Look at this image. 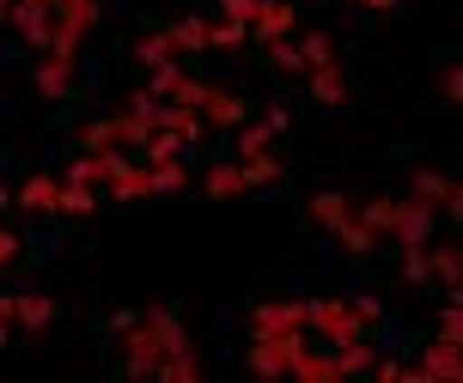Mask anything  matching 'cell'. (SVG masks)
Instances as JSON below:
<instances>
[{
    "mask_svg": "<svg viewBox=\"0 0 463 383\" xmlns=\"http://www.w3.org/2000/svg\"><path fill=\"white\" fill-rule=\"evenodd\" d=\"M122 335H128V360H122V371H135V378H153V365H159L165 353L189 347V341H184V322H177L171 311H146V316H135Z\"/></svg>",
    "mask_w": 463,
    "mask_h": 383,
    "instance_id": "1",
    "label": "cell"
},
{
    "mask_svg": "<svg viewBox=\"0 0 463 383\" xmlns=\"http://www.w3.org/2000/svg\"><path fill=\"white\" fill-rule=\"evenodd\" d=\"M305 329L329 335V347L366 341V322H360V316H354V304H342V298H317V304H305Z\"/></svg>",
    "mask_w": 463,
    "mask_h": 383,
    "instance_id": "2",
    "label": "cell"
},
{
    "mask_svg": "<svg viewBox=\"0 0 463 383\" xmlns=\"http://www.w3.org/2000/svg\"><path fill=\"white\" fill-rule=\"evenodd\" d=\"M305 341V329H287V335H256L250 341V371L256 378H287V360Z\"/></svg>",
    "mask_w": 463,
    "mask_h": 383,
    "instance_id": "3",
    "label": "cell"
},
{
    "mask_svg": "<svg viewBox=\"0 0 463 383\" xmlns=\"http://www.w3.org/2000/svg\"><path fill=\"white\" fill-rule=\"evenodd\" d=\"M299 24V13L287 6V0H256V13H250V24H244V37L250 43H275V37H287Z\"/></svg>",
    "mask_w": 463,
    "mask_h": 383,
    "instance_id": "4",
    "label": "cell"
},
{
    "mask_svg": "<svg viewBox=\"0 0 463 383\" xmlns=\"http://www.w3.org/2000/svg\"><path fill=\"white\" fill-rule=\"evenodd\" d=\"M195 116H202L208 128H238L250 110H244V98H232L226 86H202V98H195Z\"/></svg>",
    "mask_w": 463,
    "mask_h": 383,
    "instance_id": "5",
    "label": "cell"
},
{
    "mask_svg": "<svg viewBox=\"0 0 463 383\" xmlns=\"http://www.w3.org/2000/svg\"><path fill=\"white\" fill-rule=\"evenodd\" d=\"M250 329L256 335H287V329H305V304L299 298H269L250 311Z\"/></svg>",
    "mask_w": 463,
    "mask_h": 383,
    "instance_id": "6",
    "label": "cell"
},
{
    "mask_svg": "<svg viewBox=\"0 0 463 383\" xmlns=\"http://www.w3.org/2000/svg\"><path fill=\"white\" fill-rule=\"evenodd\" d=\"M68 86H73V49H43L37 91H43V98H68Z\"/></svg>",
    "mask_w": 463,
    "mask_h": 383,
    "instance_id": "7",
    "label": "cell"
},
{
    "mask_svg": "<svg viewBox=\"0 0 463 383\" xmlns=\"http://www.w3.org/2000/svg\"><path fill=\"white\" fill-rule=\"evenodd\" d=\"M287 378H305V383H335V353H317L311 341L293 347V360H287Z\"/></svg>",
    "mask_w": 463,
    "mask_h": 383,
    "instance_id": "8",
    "label": "cell"
},
{
    "mask_svg": "<svg viewBox=\"0 0 463 383\" xmlns=\"http://www.w3.org/2000/svg\"><path fill=\"white\" fill-rule=\"evenodd\" d=\"M427 231H433V207L409 195V201L396 207V226H391V238H396V244H427Z\"/></svg>",
    "mask_w": 463,
    "mask_h": 383,
    "instance_id": "9",
    "label": "cell"
},
{
    "mask_svg": "<svg viewBox=\"0 0 463 383\" xmlns=\"http://www.w3.org/2000/svg\"><path fill=\"white\" fill-rule=\"evenodd\" d=\"M402 378H415V383H427V378H458V347L433 341V347H427L415 365H402Z\"/></svg>",
    "mask_w": 463,
    "mask_h": 383,
    "instance_id": "10",
    "label": "cell"
},
{
    "mask_svg": "<svg viewBox=\"0 0 463 383\" xmlns=\"http://www.w3.org/2000/svg\"><path fill=\"white\" fill-rule=\"evenodd\" d=\"M415 201H427L433 213H458V182L439 171H415Z\"/></svg>",
    "mask_w": 463,
    "mask_h": 383,
    "instance_id": "11",
    "label": "cell"
},
{
    "mask_svg": "<svg viewBox=\"0 0 463 383\" xmlns=\"http://www.w3.org/2000/svg\"><path fill=\"white\" fill-rule=\"evenodd\" d=\"M6 19H13L24 37H31V43L43 49V43H49V24H55V13H49V6H37V0H13V6H6Z\"/></svg>",
    "mask_w": 463,
    "mask_h": 383,
    "instance_id": "12",
    "label": "cell"
},
{
    "mask_svg": "<svg viewBox=\"0 0 463 383\" xmlns=\"http://www.w3.org/2000/svg\"><path fill=\"white\" fill-rule=\"evenodd\" d=\"M305 86H311V98L317 104H347V79L335 61H317V68H305Z\"/></svg>",
    "mask_w": 463,
    "mask_h": 383,
    "instance_id": "13",
    "label": "cell"
},
{
    "mask_svg": "<svg viewBox=\"0 0 463 383\" xmlns=\"http://www.w3.org/2000/svg\"><path fill=\"white\" fill-rule=\"evenodd\" d=\"M55 195H61L55 177H24L19 182V207H31V213H55Z\"/></svg>",
    "mask_w": 463,
    "mask_h": 383,
    "instance_id": "14",
    "label": "cell"
},
{
    "mask_svg": "<svg viewBox=\"0 0 463 383\" xmlns=\"http://www.w3.org/2000/svg\"><path fill=\"white\" fill-rule=\"evenodd\" d=\"M244 189H250V182H244L238 164H213V171H208V201H238Z\"/></svg>",
    "mask_w": 463,
    "mask_h": 383,
    "instance_id": "15",
    "label": "cell"
},
{
    "mask_svg": "<svg viewBox=\"0 0 463 383\" xmlns=\"http://www.w3.org/2000/svg\"><path fill=\"white\" fill-rule=\"evenodd\" d=\"M372 341H347V347H335V383L342 378H360V371H372Z\"/></svg>",
    "mask_w": 463,
    "mask_h": 383,
    "instance_id": "16",
    "label": "cell"
},
{
    "mask_svg": "<svg viewBox=\"0 0 463 383\" xmlns=\"http://www.w3.org/2000/svg\"><path fill=\"white\" fill-rule=\"evenodd\" d=\"M110 195H116V201H146V195H153V177H146V164H128V171L110 182Z\"/></svg>",
    "mask_w": 463,
    "mask_h": 383,
    "instance_id": "17",
    "label": "cell"
},
{
    "mask_svg": "<svg viewBox=\"0 0 463 383\" xmlns=\"http://www.w3.org/2000/svg\"><path fill=\"white\" fill-rule=\"evenodd\" d=\"M171 43H177V55H202L208 49V19H177L171 24Z\"/></svg>",
    "mask_w": 463,
    "mask_h": 383,
    "instance_id": "18",
    "label": "cell"
},
{
    "mask_svg": "<svg viewBox=\"0 0 463 383\" xmlns=\"http://www.w3.org/2000/svg\"><path fill=\"white\" fill-rule=\"evenodd\" d=\"M13 322L43 329V322H55V304H49V298H37V293H24V298H13Z\"/></svg>",
    "mask_w": 463,
    "mask_h": 383,
    "instance_id": "19",
    "label": "cell"
},
{
    "mask_svg": "<svg viewBox=\"0 0 463 383\" xmlns=\"http://www.w3.org/2000/svg\"><path fill=\"white\" fill-rule=\"evenodd\" d=\"M110 146H122V128L110 122H92V128H80V153H110Z\"/></svg>",
    "mask_w": 463,
    "mask_h": 383,
    "instance_id": "20",
    "label": "cell"
},
{
    "mask_svg": "<svg viewBox=\"0 0 463 383\" xmlns=\"http://www.w3.org/2000/svg\"><path fill=\"white\" fill-rule=\"evenodd\" d=\"M140 153H146V164H165V158H184V140L171 135V128H153V135L140 140Z\"/></svg>",
    "mask_w": 463,
    "mask_h": 383,
    "instance_id": "21",
    "label": "cell"
},
{
    "mask_svg": "<svg viewBox=\"0 0 463 383\" xmlns=\"http://www.w3.org/2000/svg\"><path fill=\"white\" fill-rule=\"evenodd\" d=\"M347 213H354V207H347V195H329V189H324V195H311V220H317V226L335 231Z\"/></svg>",
    "mask_w": 463,
    "mask_h": 383,
    "instance_id": "22",
    "label": "cell"
},
{
    "mask_svg": "<svg viewBox=\"0 0 463 383\" xmlns=\"http://www.w3.org/2000/svg\"><path fill=\"white\" fill-rule=\"evenodd\" d=\"M396 207H402L396 195H372V201L360 207V226H372V231H391V226H396Z\"/></svg>",
    "mask_w": 463,
    "mask_h": 383,
    "instance_id": "23",
    "label": "cell"
},
{
    "mask_svg": "<svg viewBox=\"0 0 463 383\" xmlns=\"http://www.w3.org/2000/svg\"><path fill=\"white\" fill-rule=\"evenodd\" d=\"M335 238H342V249H347V256H366L378 231H372V226H360V213H347L342 226H335Z\"/></svg>",
    "mask_w": 463,
    "mask_h": 383,
    "instance_id": "24",
    "label": "cell"
},
{
    "mask_svg": "<svg viewBox=\"0 0 463 383\" xmlns=\"http://www.w3.org/2000/svg\"><path fill=\"white\" fill-rule=\"evenodd\" d=\"M92 207H98V189H86V182H61L55 213H92Z\"/></svg>",
    "mask_w": 463,
    "mask_h": 383,
    "instance_id": "25",
    "label": "cell"
},
{
    "mask_svg": "<svg viewBox=\"0 0 463 383\" xmlns=\"http://www.w3.org/2000/svg\"><path fill=\"white\" fill-rule=\"evenodd\" d=\"M238 171H244V182H280V158L275 153H256V158H238Z\"/></svg>",
    "mask_w": 463,
    "mask_h": 383,
    "instance_id": "26",
    "label": "cell"
},
{
    "mask_svg": "<svg viewBox=\"0 0 463 383\" xmlns=\"http://www.w3.org/2000/svg\"><path fill=\"white\" fill-rule=\"evenodd\" d=\"M146 177H153V195H171V189H184V158H165V164H146Z\"/></svg>",
    "mask_w": 463,
    "mask_h": 383,
    "instance_id": "27",
    "label": "cell"
},
{
    "mask_svg": "<svg viewBox=\"0 0 463 383\" xmlns=\"http://www.w3.org/2000/svg\"><path fill=\"white\" fill-rule=\"evenodd\" d=\"M135 55L146 61V68H165V61H177V43H171V31H159V37H146Z\"/></svg>",
    "mask_w": 463,
    "mask_h": 383,
    "instance_id": "28",
    "label": "cell"
},
{
    "mask_svg": "<svg viewBox=\"0 0 463 383\" xmlns=\"http://www.w3.org/2000/svg\"><path fill=\"white\" fill-rule=\"evenodd\" d=\"M275 146V128L269 122H250L244 135H238V158H256V153H269Z\"/></svg>",
    "mask_w": 463,
    "mask_h": 383,
    "instance_id": "29",
    "label": "cell"
},
{
    "mask_svg": "<svg viewBox=\"0 0 463 383\" xmlns=\"http://www.w3.org/2000/svg\"><path fill=\"white\" fill-rule=\"evenodd\" d=\"M250 37H244V24L238 19H220V24H208V49H244Z\"/></svg>",
    "mask_w": 463,
    "mask_h": 383,
    "instance_id": "30",
    "label": "cell"
},
{
    "mask_svg": "<svg viewBox=\"0 0 463 383\" xmlns=\"http://www.w3.org/2000/svg\"><path fill=\"white\" fill-rule=\"evenodd\" d=\"M293 49H299V61H305V68H317V61H335V55H329V37H317V31H305V37H299Z\"/></svg>",
    "mask_w": 463,
    "mask_h": 383,
    "instance_id": "31",
    "label": "cell"
},
{
    "mask_svg": "<svg viewBox=\"0 0 463 383\" xmlns=\"http://www.w3.org/2000/svg\"><path fill=\"white\" fill-rule=\"evenodd\" d=\"M269 55H275V68H280V73H305V61H299V49L287 43V37H275V43H269Z\"/></svg>",
    "mask_w": 463,
    "mask_h": 383,
    "instance_id": "32",
    "label": "cell"
},
{
    "mask_svg": "<svg viewBox=\"0 0 463 383\" xmlns=\"http://www.w3.org/2000/svg\"><path fill=\"white\" fill-rule=\"evenodd\" d=\"M177 79H184V68H177V61H165V68H153V98H171V91H177Z\"/></svg>",
    "mask_w": 463,
    "mask_h": 383,
    "instance_id": "33",
    "label": "cell"
},
{
    "mask_svg": "<svg viewBox=\"0 0 463 383\" xmlns=\"http://www.w3.org/2000/svg\"><path fill=\"white\" fill-rule=\"evenodd\" d=\"M458 335H463V322H458V298H445V311H439V341H445V347H458Z\"/></svg>",
    "mask_w": 463,
    "mask_h": 383,
    "instance_id": "34",
    "label": "cell"
},
{
    "mask_svg": "<svg viewBox=\"0 0 463 383\" xmlns=\"http://www.w3.org/2000/svg\"><path fill=\"white\" fill-rule=\"evenodd\" d=\"M256 13V0H220V19H238V24H250Z\"/></svg>",
    "mask_w": 463,
    "mask_h": 383,
    "instance_id": "35",
    "label": "cell"
},
{
    "mask_svg": "<svg viewBox=\"0 0 463 383\" xmlns=\"http://www.w3.org/2000/svg\"><path fill=\"white\" fill-rule=\"evenodd\" d=\"M439 91H445V104H458V98H463V73H458V68H445Z\"/></svg>",
    "mask_w": 463,
    "mask_h": 383,
    "instance_id": "36",
    "label": "cell"
},
{
    "mask_svg": "<svg viewBox=\"0 0 463 383\" xmlns=\"http://www.w3.org/2000/svg\"><path fill=\"white\" fill-rule=\"evenodd\" d=\"M354 316H360V322H378L384 311H378V298H354Z\"/></svg>",
    "mask_w": 463,
    "mask_h": 383,
    "instance_id": "37",
    "label": "cell"
},
{
    "mask_svg": "<svg viewBox=\"0 0 463 383\" xmlns=\"http://www.w3.org/2000/svg\"><path fill=\"white\" fill-rule=\"evenodd\" d=\"M13 256H19V238H13V231H0V262H13Z\"/></svg>",
    "mask_w": 463,
    "mask_h": 383,
    "instance_id": "38",
    "label": "cell"
},
{
    "mask_svg": "<svg viewBox=\"0 0 463 383\" xmlns=\"http://www.w3.org/2000/svg\"><path fill=\"white\" fill-rule=\"evenodd\" d=\"M0 322H13V298L0 293Z\"/></svg>",
    "mask_w": 463,
    "mask_h": 383,
    "instance_id": "39",
    "label": "cell"
},
{
    "mask_svg": "<svg viewBox=\"0 0 463 383\" xmlns=\"http://www.w3.org/2000/svg\"><path fill=\"white\" fill-rule=\"evenodd\" d=\"M360 6H378V13H391V6H396V0H360Z\"/></svg>",
    "mask_w": 463,
    "mask_h": 383,
    "instance_id": "40",
    "label": "cell"
},
{
    "mask_svg": "<svg viewBox=\"0 0 463 383\" xmlns=\"http://www.w3.org/2000/svg\"><path fill=\"white\" fill-rule=\"evenodd\" d=\"M6 6H13V0H0V19H6Z\"/></svg>",
    "mask_w": 463,
    "mask_h": 383,
    "instance_id": "41",
    "label": "cell"
}]
</instances>
